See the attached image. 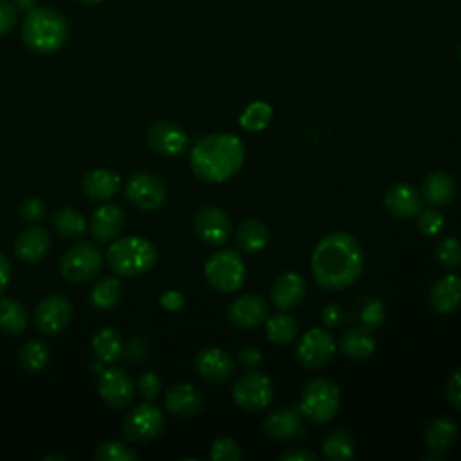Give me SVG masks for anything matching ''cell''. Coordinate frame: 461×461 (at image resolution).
I'll return each instance as SVG.
<instances>
[{"instance_id": "cell-2", "label": "cell", "mask_w": 461, "mask_h": 461, "mask_svg": "<svg viewBox=\"0 0 461 461\" xmlns=\"http://www.w3.org/2000/svg\"><path fill=\"white\" fill-rule=\"evenodd\" d=\"M245 162V148L234 133H211L196 140L189 155L191 171L203 182L220 184L232 178Z\"/></svg>"}, {"instance_id": "cell-32", "label": "cell", "mask_w": 461, "mask_h": 461, "mask_svg": "<svg viewBox=\"0 0 461 461\" xmlns=\"http://www.w3.org/2000/svg\"><path fill=\"white\" fill-rule=\"evenodd\" d=\"M299 331L297 321L294 317H290L288 313H276V315H268V319L265 321V335L272 344L277 346H285L295 340Z\"/></svg>"}, {"instance_id": "cell-12", "label": "cell", "mask_w": 461, "mask_h": 461, "mask_svg": "<svg viewBox=\"0 0 461 461\" xmlns=\"http://www.w3.org/2000/svg\"><path fill=\"white\" fill-rule=\"evenodd\" d=\"M97 391L104 405L115 411L130 407L135 396V385L130 375L121 367H106L99 371Z\"/></svg>"}, {"instance_id": "cell-52", "label": "cell", "mask_w": 461, "mask_h": 461, "mask_svg": "<svg viewBox=\"0 0 461 461\" xmlns=\"http://www.w3.org/2000/svg\"><path fill=\"white\" fill-rule=\"evenodd\" d=\"M13 4L18 11H23V13H29L31 9L36 7V0H13Z\"/></svg>"}, {"instance_id": "cell-3", "label": "cell", "mask_w": 461, "mask_h": 461, "mask_svg": "<svg viewBox=\"0 0 461 461\" xmlns=\"http://www.w3.org/2000/svg\"><path fill=\"white\" fill-rule=\"evenodd\" d=\"M22 38L31 50L38 54H52L67 43L68 23L65 16L52 7H34L25 13Z\"/></svg>"}, {"instance_id": "cell-33", "label": "cell", "mask_w": 461, "mask_h": 461, "mask_svg": "<svg viewBox=\"0 0 461 461\" xmlns=\"http://www.w3.org/2000/svg\"><path fill=\"white\" fill-rule=\"evenodd\" d=\"M52 227L61 238L76 240V238H81L85 234L86 220L79 211H76L72 207H63V209L54 212Z\"/></svg>"}, {"instance_id": "cell-27", "label": "cell", "mask_w": 461, "mask_h": 461, "mask_svg": "<svg viewBox=\"0 0 461 461\" xmlns=\"http://www.w3.org/2000/svg\"><path fill=\"white\" fill-rule=\"evenodd\" d=\"M121 187V178L110 169H90L81 178V189L86 198L95 202L110 200Z\"/></svg>"}, {"instance_id": "cell-54", "label": "cell", "mask_w": 461, "mask_h": 461, "mask_svg": "<svg viewBox=\"0 0 461 461\" xmlns=\"http://www.w3.org/2000/svg\"><path fill=\"white\" fill-rule=\"evenodd\" d=\"M81 4H85V5H95V4H99L101 0H79Z\"/></svg>"}, {"instance_id": "cell-13", "label": "cell", "mask_w": 461, "mask_h": 461, "mask_svg": "<svg viewBox=\"0 0 461 461\" xmlns=\"http://www.w3.org/2000/svg\"><path fill=\"white\" fill-rule=\"evenodd\" d=\"M72 303L67 295L50 294L34 308V324L43 335L61 333L72 321Z\"/></svg>"}, {"instance_id": "cell-7", "label": "cell", "mask_w": 461, "mask_h": 461, "mask_svg": "<svg viewBox=\"0 0 461 461\" xmlns=\"http://www.w3.org/2000/svg\"><path fill=\"white\" fill-rule=\"evenodd\" d=\"M103 268V254L97 245L81 241L72 245L59 261V272L68 283H86Z\"/></svg>"}, {"instance_id": "cell-45", "label": "cell", "mask_w": 461, "mask_h": 461, "mask_svg": "<svg viewBox=\"0 0 461 461\" xmlns=\"http://www.w3.org/2000/svg\"><path fill=\"white\" fill-rule=\"evenodd\" d=\"M18 22V9L11 0H0V38L7 36Z\"/></svg>"}, {"instance_id": "cell-9", "label": "cell", "mask_w": 461, "mask_h": 461, "mask_svg": "<svg viewBox=\"0 0 461 461\" xmlns=\"http://www.w3.org/2000/svg\"><path fill=\"white\" fill-rule=\"evenodd\" d=\"M164 427H166L164 414L151 402H144L133 407L122 421V432L133 443H148L158 438Z\"/></svg>"}, {"instance_id": "cell-4", "label": "cell", "mask_w": 461, "mask_h": 461, "mask_svg": "<svg viewBox=\"0 0 461 461\" xmlns=\"http://www.w3.org/2000/svg\"><path fill=\"white\" fill-rule=\"evenodd\" d=\"M110 268L124 277H135L157 263L155 245L140 236H126L112 241L104 254Z\"/></svg>"}, {"instance_id": "cell-17", "label": "cell", "mask_w": 461, "mask_h": 461, "mask_svg": "<svg viewBox=\"0 0 461 461\" xmlns=\"http://www.w3.org/2000/svg\"><path fill=\"white\" fill-rule=\"evenodd\" d=\"M194 371L211 384H223L234 376L236 364L223 349L205 348L194 357Z\"/></svg>"}, {"instance_id": "cell-20", "label": "cell", "mask_w": 461, "mask_h": 461, "mask_svg": "<svg viewBox=\"0 0 461 461\" xmlns=\"http://www.w3.org/2000/svg\"><path fill=\"white\" fill-rule=\"evenodd\" d=\"M126 225V216L124 211L113 203H103L99 205L88 221V229L90 234L94 236V240L97 241H112L115 240L122 229Z\"/></svg>"}, {"instance_id": "cell-29", "label": "cell", "mask_w": 461, "mask_h": 461, "mask_svg": "<svg viewBox=\"0 0 461 461\" xmlns=\"http://www.w3.org/2000/svg\"><path fill=\"white\" fill-rule=\"evenodd\" d=\"M234 241L238 250L245 254H256L263 250L268 241V227L259 218H245L234 230Z\"/></svg>"}, {"instance_id": "cell-23", "label": "cell", "mask_w": 461, "mask_h": 461, "mask_svg": "<svg viewBox=\"0 0 461 461\" xmlns=\"http://www.w3.org/2000/svg\"><path fill=\"white\" fill-rule=\"evenodd\" d=\"M263 430L276 441H290L303 434V418L292 409H276L263 420Z\"/></svg>"}, {"instance_id": "cell-21", "label": "cell", "mask_w": 461, "mask_h": 461, "mask_svg": "<svg viewBox=\"0 0 461 461\" xmlns=\"http://www.w3.org/2000/svg\"><path fill=\"white\" fill-rule=\"evenodd\" d=\"M164 403L173 416L193 418L202 411L203 396L194 385L184 382V384H175L166 391Z\"/></svg>"}, {"instance_id": "cell-34", "label": "cell", "mask_w": 461, "mask_h": 461, "mask_svg": "<svg viewBox=\"0 0 461 461\" xmlns=\"http://www.w3.org/2000/svg\"><path fill=\"white\" fill-rule=\"evenodd\" d=\"M322 454H324V457H328L331 461H348V459H351L355 456V439H353V436L344 429L331 430L322 441Z\"/></svg>"}, {"instance_id": "cell-36", "label": "cell", "mask_w": 461, "mask_h": 461, "mask_svg": "<svg viewBox=\"0 0 461 461\" xmlns=\"http://www.w3.org/2000/svg\"><path fill=\"white\" fill-rule=\"evenodd\" d=\"M50 358V351L43 340H29L18 353V362L27 373H40Z\"/></svg>"}, {"instance_id": "cell-39", "label": "cell", "mask_w": 461, "mask_h": 461, "mask_svg": "<svg viewBox=\"0 0 461 461\" xmlns=\"http://www.w3.org/2000/svg\"><path fill=\"white\" fill-rule=\"evenodd\" d=\"M436 259L447 270L461 267V241L457 238H445L436 247Z\"/></svg>"}, {"instance_id": "cell-40", "label": "cell", "mask_w": 461, "mask_h": 461, "mask_svg": "<svg viewBox=\"0 0 461 461\" xmlns=\"http://www.w3.org/2000/svg\"><path fill=\"white\" fill-rule=\"evenodd\" d=\"M209 457L214 461H240L241 459V450L238 443L229 438V436H220L212 441Z\"/></svg>"}, {"instance_id": "cell-30", "label": "cell", "mask_w": 461, "mask_h": 461, "mask_svg": "<svg viewBox=\"0 0 461 461\" xmlns=\"http://www.w3.org/2000/svg\"><path fill=\"white\" fill-rule=\"evenodd\" d=\"M92 351L101 364H112L121 358L124 351L122 337L113 328H99L92 337Z\"/></svg>"}, {"instance_id": "cell-38", "label": "cell", "mask_w": 461, "mask_h": 461, "mask_svg": "<svg viewBox=\"0 0 461 461\" xmlns=\"http://www.w3.org/2000/svg\"><path fill=\"white\" fill-rule=\"evenodd\" d=\"M97 461H137L139 454L122 441H104L95 450Z\"/></svg>"}, {"instance_id": "cell-22", "label": "cell", "mask_w": 461, "mask_h": 461, "mask_svg": "<svg viewBox=\"0 0 461 461\" xmlns=\"http://www.w3.org/2000/svg\"><path fill=\"white\" fill-rule=\"evenodd\" d=\"M52 240L49 230L43 227H29L22 230L13 243V250L16 258L23 263H38L50 250Z\"/></svg>"}, {"instance_id": "cell-15", "label": "cell", "mask_w": 461, "mask_h": 461, "mask_svg": "<svg viewBox=\"0 0 461 461\" xmlns=\"http://www.w3.org/2000/svg\"><path fill=\"white\" fill-rule=\"evenodd\" d=\"M151 149L164 157H176L185 151L189 139L184 128L173 121H157L148 128L146 133Z\"/></svg>"}, {"instance_id": "cell-1", "label": "cell", "mask_w": 461, "mask_h": 461, "mask_svg": "<svg viewBox=\"0 0 461 461\" xmlns=\"http://www.w3.org/2000/svg\"><path fill=\"white\" fill-rule=\"evenodd\" d=\"M310 265L322 290H344L357 283L364 270V249L355 236L335 230L315 243Z\"/></svg>"}, {"instance_id": "cell-5", "label": "cell", "mask_w": 461, "mask_h": 461, "mask_svg": "<svg viewBox=\"0 0 461 461\" xmlns=\"http://www.w3.org/2000/svg\"><path fill=\"white\" fill-rule=\"evenodd\" d=\"M301 411L315 423H328L340 409L339 387L322 376H315L306 382L301 393Z\"/></svg>"}, {"instance_id": "cell-43", "label": "cell", "mask_w": 461, "mask_h": 461, "mask_svg": "<svg viewBox=\"0 0 461 461\" xmlns=\"http://www.w3.org/2000/svg\"><path fill=\"white\" fill-rule=\"evenodd\" d=\"M160 389H162V380L155 371H146L137 380V391L144 400H153L160 393Z\"/></svg>"}, {"instance_id": "cell-24", "label": "cell", "mask_w": 461, "mask_h": 461, "mask_svg": "<svg viewBox=\"0 0 461 461\" xmlns=\"http://www.w3.org/2000/svg\"><path fill=\"white\" fill-rule=\"evenodd\" d=\"M429 303L436 313L447 315L461 306V277L456 274H447L439 277L430 292Z\"/></svg>"}, {"instance_id": "cell-6", "label": "cell", "mask_w": 461, "mask_h": 461, "mask_svg": "<svg viewBox=\"0 0 461 461\" xmlns=\"http://www.w3.org/2000/svg\"><path fill=\"white\" fill-rule=\"evenodd\" d=\"M207 283L223 294L240 290L247 277V267L243 258L232 249H221L209 256L203 267Z\"/></svg>"}, {"instance_id": "cell-37", "label": "cell", "mask_w": 461, "mask_h": 461, "mask_svg": "<svg viewBox=\"0 0 461 461\" xmlns=\"http://www.w3.org/2000/svg\"><path fill=\"white\" fill-rule=\"evenodd\" d=\"M272 121V106L265 101L250 103L240 115V124L247 131H261Z\"/></svg>"}, {"instance_id": "cell-46", "label": "cell", "mask_w": 461, "mask_h": 461, "mask_svg": "<svg viewBox=\"0 0 461 461\" xmlns=\"http://www.w3.org/2000/svg\"><path fill=\"white\" fill-rule=\"evenodd\" d=\"M447 398L450 405L461 412V367L456 369L447 382Z\"/></svg>"}, {"instance_id": "cell-14", "label": "cell", "mask_w": 461, "mask_h": 461, "mask_svg": "<svg viewBox=\"0 0 461 461\" xmlns=\"http://www.w3.org/2000/svg\"><path fill=\"white\" fill-rule=\"evenodd\" d=\"M193 229L202 243L216 247L229 240L232 232V221L223 209L214 205H205L194 212Z\"/></svg>"}, {"instance_id": "cell-49", "label": "cell", "mask_w": 461, "mask_h": 461, "mask_svg": "<svg viewBox=\"0 0 461 461\" xmlns=\"http://www.w3.org/2000/svg\"><path fill=\"white\" fill-rule=\"evenodd\" d=\"M158 301H160V306L169 310V312H176V310H180L185 304V299H184V295L178 290H166V292H162Z\"/></svg>"}, {"instance_id": "cell-19", "label": "cell", "mask_w": 461, "mask_h": 461, "mask_svg": "<svg viewBox=\"0 0 461 461\" xmlns=\"http://www.w3.org/2000/svg\"><path fill=\"white\" fill-rule=\"evenodd\" d=\"M304 294H306L304 277L297 272H292V270L281 272L274 279L272 288H270L272 303L281 312H286V310H292V308L299 306L301 301L304 299Z\"/></svg>"}, {"instance_id": "cell-51", "label": "cell", "mask_w": 461, "mask_h": 461, "mask_svg": "<svg viewBox=\"0 0 461 461\" xmlns=\"http://www.w3.org/2000/svg\"><path fill=\"white\" fill-rule=\"evenodd\" d=\"M11 281V263L5 254L0 250V295L7 290Z\"/></svg>"}, {"instance_id": "cell-26", "label": "cell", "mask_w": 461, "mask_h": 461, "mask_svg": "<svg viewBox=\"0 0 461 461\" xmlns=\"http://www.w3.org/2000/svg\"><path fill=\"white\" fill-rule=\"evenodd\" d=\"M457 436V427L454 421L447 418H436L432 420L423 434L425 447L434 459L445 457V454L454 447Z\"/></svg>"}, {"instance_id": "cell-55", "label": "cell", "mask_w": 461, "mask_h": 461, "mask_svg": "<svg viewBox=\"0 0 461 461\" xmlns=\"http://www.w3.org/2000/svg\"><path fill=\"white\" fill-rule=\"evenodd\" d=\"M457 54H459V58H461V43H459V47H457Z\"/></svg>"}, {"instance_id": "cell-25", "label": "cell", "mask_w": 461, "mask_h": 461, "mask_svg": "<svg viewBox=\"0 0 461 461\" xmlns=\"http://www.w3.org/2000/svg\"><path fill=\"white\" fill-rule=\"evenodd\" d=\"M456 178L448 171H432L425 176L421 185V198L430 207H443L448 205L456 196Z\"/></svg>"}, {"instance_id": "cell-44", "label": "cell", "mask_w": 461, "mask_h": 461, "mask_svg": "<svg viewBox=\"0 0 461 461\" xmlns=\"http://www.w3.org/2000/svg\"><path fill=\"white\" fill-rule=\"evenodd\" d=\"M20 216H22V220L27 221V223H38V221H41L43 216H45V205H43V202H41L40 198H36V196L25 198V200L22 202V205H20Z\"/></svg>"}, {"instance_id": "cell-18", "label": "cell", "mask_w": 461, "mask_h": 461, "mask_svg": "<svg viewBox=\"0 0 461 461\" xmlns=\"http://www.w3.org/2000/svg\"><path fill=\"white\" fill-rule=\"evenodd\" d=\"M384 205L389 214L400 220H409L414 218L423 205L421 193L407 182H396L393 184L385 196H384Z\"/></svg>"}, {"instance_id": "cell-10", "label": "cell", "mask_w": 461, "mask_h": 461, "mask_svg": "<svg viewBox=\"0 0 461 461\" xmlns=\"http://www.w3.org/2000/svg\"><path fill=\"white\" fill-rule=\"evenodd\" d=\"M124 196L142 211H157L167 200V187L153 173L137 171L126 180Z\"/></svg>"}, {"instance_id": "cell-31", "label": "cell", "mask_w": 461, "mask_h": 461, "mask_svg": "<svg viewBox=\"0 0 461 461\" xmlns=\"http://www.w3.org/2000/svg\"><path fill=\"white\" fill-rule=\"evenodd\" d=\"M27 310L13 297L0 299V330L7 335H20L27 328Z\"/></svg>"}, {"instance_id": "cell-8", "label": "cell", "mask_w": 461, "mask_h": 461, "mask_svg": "<svg viewBox=\"0 0 461 461\" xmlns=\"http://www.w3.org/2000/svg\"><path fill=\"white\" fill-rule=\"evenodd\" d=\"M232 398L240 409L258 412L272 402L274 384L265 373L247 371L236 378L232 385Z\"/></svg>"}, {"instance_id": "cell-53", "label": "cell", "mask_w": 461, "mask_h": 461, "mask_svg": "<svg viewBox=\"0 0 461 461\" xmlns=\"http://www.w3.org/2000/svg\"><path fill=\"white\" fill-rule=\"evenodd\" d=\"M54 459L65 461V456H61V454H49V456H43V461H54Z\"/></svg>"}, {"instance_id": "cell-35", "label": "cell", "mask_w": 461, "mask_h": 461, "mask_svg": "<svg viewBox=\"0 0 461 461\" xmlns=\"http://www.w3.org/2000/svg\"><path fill=\"white\" fill-rule=\"evenodd\" d=\"M122 295V285L117 277H103L90 288V303L97 310H108L113 308Z\"/></svg>"}, {"instance_id": "cell-42", "label": "cell", "mask_w": 461, "mask_h": 461, "mask_svg": "<svg viewBox=\"0 0 461 461\" xmlns=\"http://www.w3.org/2000/svg\"><path fill=\"white\" fill-rule=\"evenodd\" d=\"M384 319H385V308L378 299L369 301L360 312V324L369 331H375L376 328H380Z\"/></svg>"}, {"instance_id": "cell-48", "label": "cell", "mask_w": 461, "mask_h": 461, "mask_svg": "<svg viewBox=\"0 0 461 461\" xmlns=\"http://www.w3.org/2000/svg\"><path fill=\"white\" fill-rule=\"evenodd\" d=\"M238 362H240V366L252 369L261 364V351L256 346H243L238 351Z\"/></svg>"}, {"instance_id": "cell-11", "label": "cell", "mask_w": 461, "mask_h": 461, "mask_svg": "<svg viewBox=\"0 0 461 461\" xmlns=\"http://www.w3.org/2000/svg\"><path fill=\"white\" fill-rule=\"evenodd\" d=\"M337 344L330 331L322 328L308 330L295 346L297 362L306 369L324 367L335 355Z\"/></svg>"}, {"instance_id": "cell-47", "label": "cell", "mask_w": 461, "mask_h": 461, "mask_svg": "<svg viewBox=\"0 0 461 461\" xmlns=\"http://www.w3.org/2000/svg\"><path fill=\"white\" fill-rule=\"evenodd\" d=\"M344 317H346L344 310H342L339 304H335V303H330V304H326V306L321 310V321H322V324L328 326V328H337V326H340V324L344 322Z\"/></svg>"}, {"instance_id": "cell-41", "label": "cell", "mask_w": 461, "mask_h": 461, "mask_svg": "<svg viewBox=\"0 0 461 461\" xmlns=\"http://www.w3.org/2000/svg\"><path fill=\"white\" fill-rule=\"evenodd\" d=\"M416 225H418V230L423 234V236H436L438 232H441L443 225H445V218L443 214L436 209V207H427V209H421L418 214H416Z\"/></svg>"}, {"instance_id": "cell-28", "label": "cell", "mask_w": 461, "mask_h": 461, "mask_svg": "<svg viewBox=\"0 0 461 461\" xmlns=\"http://www.w3.org/2000/svg\"><path fill=\"white\" fill-rule=\"evenodd\" d=\"M339 349L351 360L364 362L375 355L376 340L366 328H348L339 339Z\"/></svg>"}, {"instance_id": "cell-16", "label": "cell", "mask_w": 461, "mask_h": 461, "mask_svg": "<svg viewBox=\"0 0 461 461\" xmlns=\"http://www.w3.org/2000/svg\"><path fill=\"white\" fill-rule=\"evenodd\" d=\"M227 317L236 328H258L268 319L267 299L259 294H243L229 304Z\"/></svg>"}, {"instance_id": "cell-50", "label": "cell", "mask_w": 461, "mask_h": 461, "mask_svg": "<svg viewBox=\"0 0 461 461\" xmlns=\"http://www.w3.org/2000/svg\"><path fill=\"white\" fill-rule=\"evenodd\" d=\"M279 459L283 461H317V454H313L308 448H288L279 454Z\"/></svg>"}]
</instances>
